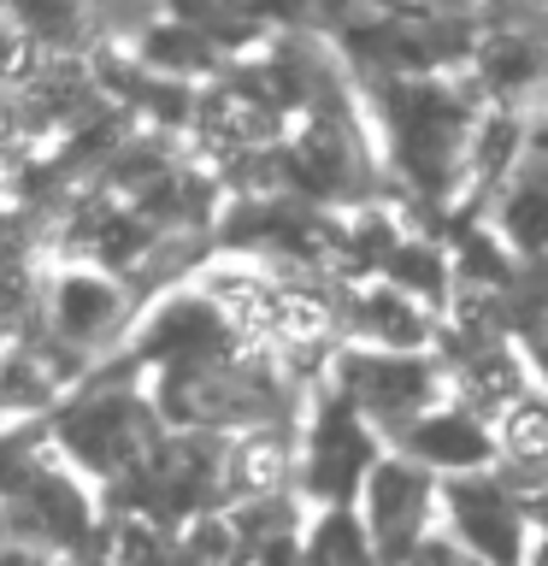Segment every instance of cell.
Returning <instances> with one entry per match:
<instances>
[{
	"label": "cell",
	"instance_id": "14",
	"mask_svg": "<svg viewBox=\"0 0 548 566\" xmlns=\"http://www.w3.org/2000/svg\"><path fill=\"white\" fill-rule=\"evenodd\" d=\"M0 543H7V507H0Z\"/></svg>",
	"mask_w": 548,
	"mask_h": 566
},
{
	"label": "cell",
	"instance_id": "12",
	"mask_svg": "<svg viewBox=\"0 0 548 566\" xmlns=\"http://www.w3.org/2000/svg\"><path fill=\"white\" fill-rule=\"evenodd\" d=\"M53 419L48 424H7L0 431V507L18 502L35 478L53 467Z\"/></svg>",
	"mask_w": 548,
	"mask_h": 566
},
{
	"label": "cell",
	"instance_id": "8",
	"mask_svg": "<svg viewBox=\"0 0 548 566\" xmlns=\"http://www.w3.org/2000/svg\"><path fill=\"white\" fill-rule=\"evenodd\" d=\"M342 343L383 348V354H436L442 318L383 277L342 283Z\"/></svg>",
	"mask_w": 548,
	"mask_h": 566
},
{
	"label": "cell",
	"instance_id": "2",
	"mask_svg": "<svg viewBox=\"0 0 548 566\" xmlns=\"http://www.w3.org/2000/svg\"><path fill=\"white\" fill-rule=\"evenodd\" d=\"M42 325L60 348H71L77 360H88L101 371L106 360H124V354H130V336L141 325V301H136L130 283L101 272V265L53 260Z\"/></svg>",
	"mask_w": 548,
	"mask_h": 566
},
{
	"label": "cell",
	"instance_id": "7",
	"mask_svg": "<svg viewBox=\"0 0 548 566\" xmlns=\"http://www.w3.org/2000/svg\"><path fill=\"white\" fill-rule=\"evenodd\" d=\"M219 495H224V513L301 495V424L230 431L224 454H219Z\"/></svg>",
	"mask_w": 548,
	"mask_h": 566
},
{
	"label": "cell",
	"instance_id": "6",
	"mask_svg": "<svg viewBox=\"0 0 548 566\" xmlns=\"http://www.w3.org/2000/svg\"><path fill=\"white\" fill-rule=\"evenodd\" d=\"M442 531L477 566H530L537 555V520L495 472L442 484Z\"/></svg>",
	"mask_w": 548,
	"mask_h": 566
},
{
	"label": "cell",
	"instance_id": "9",
	"mask_svg": "<svg viewBox=\"0 0 548 566\" xmlns=\"http://www.w3.org/2000/svg\"><path fill=\"white\" fill-rule=\"evenodd\" d=\"M396 454L419 460L431 478H442V484H454V478H484V472L502 467L495 431L477 413H466V407H454V401H442L436 413H424L413 431L396 442Z\"/></svg>",
	"mask_w": 548,
	"mask_h": 566
},
{
	"label": "cell",
	"instance_id": "10",
	"mask_svg": "<svg viewBox=\"0 0 548 566\" xmlns=\"http://www.w3.org/2000/svg\"><path fill=\"white\" fill-rule=\"evenodd\" d=\"M484 224L507 242V254L519 265H542L548 260V154H525L519 177L489 201Z\"/></svg>",
	"mask_w": 548,
	"mask_h": 566
},
{
	"label": "cell",
	"instance_id": "4",
	"mask_svg": "<svg viewBox=\"0 0 548 566\" xmlns=\"http://www.w3.org/2000/svg\"><path fill=\"white\" fill-rule=\"evenodd\" d=\"M101 531H106V495L88 484L83 472H71L60 454H53V467L35 478L18 502H7V537L42 548V555H53L60 566L65 560L83 566L95 555Z\"/></svg>",
	"mask_w": 548,
	"mask_h": 566
},
{
	"label": "cell",
	"instance_id": "13",
	"mask_svg": "<svg viewBox=\"0 0 548 566\" xmlns=\"http://www.w3.org/2000/svg\"><path fill=\"white\" fill-rule=\"evenodd\" d=\"M519 343H525V360H530L537 389H548V331H530V336H519Z\"/></svg>",
	"mask_w": 548,
	"mask_h": 566
},
{
	"label": "cell",
	"instance_id": "3",
	"mask_svg": "<svg viewBox=\"0 0 548 566\" xmlns=\"http://www.w3.org/2000/svg\"><path fill=\"white\" fill-rule=\"evenodd\" d=\"M330 384L360 407V419L378 431L389 449L413 431L424 413H436L449 401V366L436 354H383L342 343L330 360Z\"/></svg>",
	"mask_w": 548,
	"mask_h": 566
},
{
	"label": "cell",
	"instance_id": "11",
	"mask_svg": "<svg viewBox=\"0 0 548 566\" xmlns=\"http://www.w3.org/2000/svg\"><path fill=\"white\" fill-rule=\"evenodd\" d=\"M301 566H383V555L360 513L330 507V513H313L307 537H301Z\"/></svg>",
	"mask_w": 548,
	"mask_h": 566
},
{
	"label": "cell",
	"instance_id": "5",
	"mask_svg": "<svg viewBox=\"0 0 548 566\" xmlns=\"http://www.w3.org/2000/svg\"><path fill=\"white\" fill-rule=\"evenodd\" d=\"M354 513L366 520L383 566H407L442 531V478H431L419 460L389 449L378 460V472L366 478V495Z\"/></svg>",
	"mask_w": 548,
	"mask_h": 566
},
{
	"label": "cell",
	"instance_id": "1",
	"mask_svg": "<svg viewBox=\"0 0 548 566\" xmlns=\"http://www.w3.org/2000/svg\"><path fill=\"white\" fill-rule=\"evenodd\" d=\"M383 454H389V442L360 419V407L330 378L318 384L307 401V419H301V502L313 513L360 507L366 478L378 472Z\"/></svg>",
	"mask_w": 548,
	"mask_h": 566
}]
</instances>
